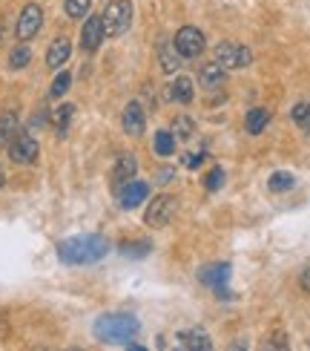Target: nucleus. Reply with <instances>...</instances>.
Listing matches in <instances>:
<instances>
[{"instance_id":"11","label":"nucleus","mask_w":310,"mask_h":351,"mask_svg":"<svg viewBox=\"0 0 310 351\" xmlns=\"http://www.w3.org/2000/svg\"><path fill=\"white\" fill-rule=\"evenodd\" d=\"M103 38H107V35H103V21L101 18H86V23L81 29V47L86 52H95Z\"/></svg>"},{"instance_id":"16","label":"nucleus","mask_w":310,"mask_h":351,"mask_svg":"<svg viewBox=\"0 0 310 351\" xmlns=\"http://www.w3.org/2000/svg\"><path fill=\"white\" fill-rule=\"evenodd\" d=\"M167 95L172 101H179V104H190V101H193V81H190V78H175L170 84Z\"/></svg>"},{"instance_id":"31","label":"nucleus","mask_w":310,"mask_h":351,"mask_svg":"<svg viewBox=\"0 0 310 351\" xmlns=\"http://www.w3.org/2000/svg\"><path fill=\"white\" fill-rule=\"evenodd\" d=\"M201 162H204V156H201V153H187V158H184V165H187V167H198Z\"/></svg>"},{"instance_id":"7","label":"nucleus","mask_w":310,"mask_h":351,"mask_svg":"<svg viewBox=\"0 0 310 351\" xmlns=\"http://www.w3.org/2000/svg\"><path fill=\"white\" fill-rule=\"evenodd\" d=\"M198 280L204 285H210L216 291V297H230V288H227V280H230V265L227 262H218V265H210L198 274Z\"/></svg>"},{"instance_id":"18","label":"nucleus","mask_w":310,"mask_h":351,"mask_svg":"<svg viewBox=\"0 0 310 351\" xmlns=\"http://www.w3.org/2000/svg\"><path fill=\"white\" fill-rule=\"evenodd\" d=\"M158 58H161V69L164 72H175L181 66V61H179V49L172 47V40H164L158 47Z\"/></svg>"},{"instance_id":"10","label":"nucleus","mask_w":310,"mask_h":351,"mask_svg":"<svg viewBox=\"0 0 310 351\" xmlns=\"http://www.w3.org/2000/svg\"><path fill=\"white\" fill-rule=\"evenodd\" d=\"M146 196H150V184L135 182V179H129L127 184H121V190H118V202H121V208H127V210L138 208L141 202H146Z\"/></svg>"},{"instance_id":"17","label":"nucleus","mask_w":310,"mask_h":351,"mask_svg":"<svg viewBox=\"0 0 310 351\" xmlns=\"http://www.w3.org/2000/svg\"><path fill=\"white\" fill-rule=\"evenodd\" d=\"M268 121H270V110H264V107H253L247 112V133L250 136H259L264 127H268Z\"/></svg>"},{"instance_id":"26","label":"nucleus","mask_w":310,"mask_h":351,"mask_svg":"<svg viewBox=\"0 0 310 351\" xmlns=\"http://www.w3.org/2000/svg\"><path fill=\"white\" fill-rule=\"evenodd\" d=\"M90 6H92V0H66V14L69 18H83L86 12H90Z\"/></svg>"},{"instance_id":"8","label":"nucleus","mask_w":310,"mask_h":351,"mask_svg":"<svg viewBox=\"0 0 310 351\" xmlns=\"http://www.w3.org/2000/svg\"><path fill=\"white\" fill-rule=\"evenodd\" d=\"M175 213V199L172 196H155L150 202V208H146V225H153V228H164L170 225V219Z\"/></svg>"},{"instance_id":"25","label":"nucleus","mask_w":310,"mask_h":351,"mask_svg":"<svg viewBox=\"0 0 310 351\" xmlns=\"http://www.w3.org/2000/svg\"><path fill=\"white\" fill-rule=\"evenodd\" d=\"M172 150H175V136L167 133V130L155 133V153L158 156H172Z\"/></svg>"},{"instance_id":"24","label":"nucleus","mask_w":310,"mask_h":351,"mask_svg":"<svg viewBox=\"0 0 310 351\" xmlns=\"http://www.w3.org/2000/svg\"><path fill=\"white\" fill-rule=\"evenodd\" d=\"M270 190H273V193H285V190H290L293 184H296V176H293V173H285V170H279V173H273L270 176Z\"/></svg>"},{"instance_id":"2","label":"nucleus","mask_w":310,"mask_h":351,"mask_svg":"<svg viewBox=\"0 0 310 351\" xmlns=\"http://www.w3.org/2000/svg\"><path fill=\"white\" fill-rule=\"evenodd\" d=\"M141 323L129 314H103L95 323V337L101 343H129L138 334Z\"/></svg>"},{"instance_id":"20","label":"nucleus","mask_w":310,"mask_h":351,"mask_svg":"<svg viewBox=\"0 0 310 351\" xmlns=\"http://www.w3.org/2000/svg\"><path fill=\"white\" fill-rule=\"evenodd\" d=\"M18 133V112H0V144H9Z\"/></svg>"},{"instance_id":"28","label":"nucleus","mask_w":310,"mask_h":351,"mask_svg":"<svg viewBox=\"0 0 310 351\" xmlns=\"http://www.w3.org/2000/svg\"><path fill=\"white\" fill-rule=\"evenodd\" d=\"M69 84H72V75L69 72H61V75L55 78V84H52V98H61L69 90Z\"/></svg>"},{"instance_id":"3","label":"nucleus","mask_w":310,"mask_h":351,"mask_svg":"<svg viewBox=\"0 0 310 351\" xmlns=\"http://www.w3.org/2000/svg\"><path fill=\"white\" fill-rule=\"evenodd\" d=\"M101 21H103V35L107 38L124 35L132 23V3L129 0H112V3H107V9H103Z\"/></svg>"},{"instance_id":"14","label":"nucleus","mask_w":310,"mask_h":351,"mask_svg":"<svg viewBox=\"0 0 310 351\" xmlns=\"http://www.w3.org/2000/svg\"><path fill=\"white\" fill-rule=\"evenodd\" d=\"M121 124H124V130H127L129 136H141V133H144V127H146V119H144L141 104H129V107L124 110Z\"/></svg>"},{"instance_id":"29","label":"nucleus","mask_w":310,"mask_h":351,"mask_svg":"<svg viewBox=\"0 0 310 351\" xmlns=\"http://www.w3.org/2000/svg\"><path fill=\"white\" fill-rule=\"evenodd\" d=\"M293 121L302 124V127H310V104H296L293 107Z\"/></svg>"},{"instance_id":"9","label":"nucleus","mask_w":310,"mask_h":351,"mask_svg":"<svg viewBox=\"0 0 310 351\" xmlns=\"http://www.w3.org/2000/svg\"><path fill=\"white\" fill-rule=\"evenodd\" d=\"M40 26H43V12H40V6L29 3V6L21 12V18H18V38H21V40H32V38L40 32Z\"/></svg>"},{"instance_id":"12","label":"nucleus","mask_w":310,"mask_h":351,"mask_svg":"<svg viewBox=\"0 0 310 351\" xmlns=\"http://www.w3.org/2000/svg\"><path fill=\"white\" fill-rule=\"evenodd\" d=\"M135 173H138V162H135V156L124 153L121 158H118L115 170H112V182H115V187H121V184H127L129 179H135Z\"/></svg>"},{"instance_id":"1","label":"nucleus","mask_w":310,"mask_h":351,"mask_svg":"<svg viewBox=\"0 0 310 351\" xmlns=\"http://www.w3.org/2000/svg\"><path fill=\"white\" fill-rule=\"evenodd\" d=\"M109 254V242L98 237V233H83V237H72L57 245V256L66 265H92Z\"/></svg>"},{"instance_id":"35","label":"nucleus","mask_w":310,"mask_h":351,"mask_svg":"<svg viewBox=\"0 0 310 351\" xmlns=\"http://www.w3.org/2000/svg\"><path fill=\"white\" fill-rule=\"evenodd\" d=\"M3 182H6V179H3V170H0V187H3Z\"/></svg>"},{"instance_id":"27","label":"nucleus","mask_w":310,"mask_h":351,"mask_svg":"<svg viewBox=\"0 0 310 351\" xmlns=\"http://www.w3.org/2000/svg\"><path fill=\"white\" fill-rule=\"evenodd\" d=\"M29 61H32V52H29L26 47H18L12 55H9V64H12V69H23Z\"/></svg>"},{"instance_id":"23","label":"nucleus","mask_w":310,"mask_h":351,"mask_svg":"<svg viewBox=\"0 0 310 351\" xmlns=\"http://www.w3.org/2000/svg\"><path fill=\"white\" fill-rule=\"evenodd\" d=\"M193 133H196V124H193V119H187V115H179V119L172 121V136L179 138V141L193 138Z\"/></svg>"},{"instance_id":"30","label":"nucleus","mask_w":310,"mask_h":351,"mask_svg":"<svg viewBox=\"0 0 310 351\" xmlns=\"http://www.w3.org/2000/svg\"><path fill=\"white\" fill-rule=\"evenodd\" d=\"M221 184H224V170L213 167L210 173H207V190H218Z\"/></svg>"},{"instance_id":"4","label":"nucleus","mask_w":310,"mask_h":351,"mask_svg":"<svg viewBox=\"0 0 310 351\" xmlns=\"http://www.w3.org/2000/svg\"><path fill=\"white\" fill-rule=\"evenodd\" d=\"M216 64H221L224 69H244L253 64V52L247 47H239V43L224 40L216 47Z\"/></svg>"},{"instance_id":"32","label":"nucleus","mask_w":310,"mask_h":351,"mask_svg":"<svg viewBox=\"0 0 310 351\" xmlns=\"http://www.w3.org/2000/svg\"><path fill=\"white\" fill-rule=\"evenodd\" d=\"M172 176H175V170H158V184H170L172 182Z\"/></svg>"},{"instance_id":"13","label":"nucleus","mask_w":310,"mask_h":351,"mask_svg":"<svg viewBox=\"0 0 310 351\" xmlns=\"http://www.w3.org/2000/svg\"><path fill=\"white\" fill-rule=\"evenodd\" d=\"M198 81H201V86H207V90H218V86H224L227 72L221 64H204L198 69Z\"/></svg>"},{"instance_id":"5","label":"nucleus","mask_w":310,"mask_h":351,"mask_svg":"<svg viewBox=\"0 0 310 351\" xmlns=\"http://www.w3.org/2000/svg\"><path fill=\"white\" fill-rule=\"evenodd\" d=\"M172 47L179 49L181 58H198L204 52V32L196 26H184L175 32V40H172Z\"/></svg>"},{"instance_id":"22","label":"nucleus","mask_w":310,"mask_h":351,"mask_svg":"<svg viewBox=\"0 0 310 351\" xmlns=\"http://www.w3.org/2000/svg\"><path fill=\"white\" fill-rule=\"evenodd\" d=\"M72 115H75V107H72V104H64V107H57V110H55L52 121H55V130H57V136H66V130H69V121H72Z\"/></svg>"},{"instance_id":"19","label":"nucleus","mask_w":310,"mask_h":351,"mask_svg":"<svg viewBox=\"0 0 310 351\" xmlns=\"http://www.w3.org/2000/svg\"><path fill=\"white\" fill-rule=\"evenodd\" d=\"M179 340H181L184 348H201V351H210V348H213L210 337H207L204 331H198V328H193V331H181V334H179Z\"/></svg>"},{"instance_id":"6","label":"nucleus","mask_w":310,"mask_h":351,"mask_svg":"<svg viewBox=\"0 0 310 351\" xmlns=\"http://www.w3.org/2000/svg\"><path fill=\"white\" fill-rule=\"evenodd\" d=\"M9 156L14 165H32L38 158V141L29 136V133H14V138L9 141Z\"/></svg>"},{"instance_id":"21","label":"nucleus","mask_w":310,"mask_h":351,"mask_svg":"<svg viewBox=\"0 0 310 351\" xmlns=\"http://www.w3.org/2000/svg\"><path fill=\"white\" fill-rule=\"evenodd\" d=\"M153 251V242H146V239H135V242H124L121 245V254L127 259H141Z\"/></svg>"},{"instance_id":"33","label":"nucleus","mask_w":310,"mask_h":351,"mask_svg":"<svg viewBox=\"0 0 310 351\" xmlns=\"http://www.w3.org/2000/svg\"><path fill=\"white\" fill-rule=\"evenodd\" d=\"M299 282H302V288H305L307 294H310V265H307V268L302 271V280H299Z\"/></svg>"},{"instance_id":"34","label":"nucleus","mask_w":310,"mask_h":351,"mask_svg":"<svg viewBox=\"0 0 310 351\" xmlns=\"http://www.w3.org/2000/svg\"><path fill=\"white\" fill-rule=\"evenodd\" d=\"M273 346H279V348H285L287 343H285V334H276V337H273Z\"/></svg>"},{"instance_id":"15","label":"nucleus","mask_w":310,"mask_h":351,"mask_svg":"<svg viewBox=\"0 0 310 351\" xmlns=\"http://www.w3.org/2000/svg\"><path fill=\"white\" fill-rule=\"evenodd\" d=\"M69 52H72V47H69L66 38L52 40V47H49V52H47V66H49V69H61V66L66 64Z\"/></svg>"}]
</instances>
